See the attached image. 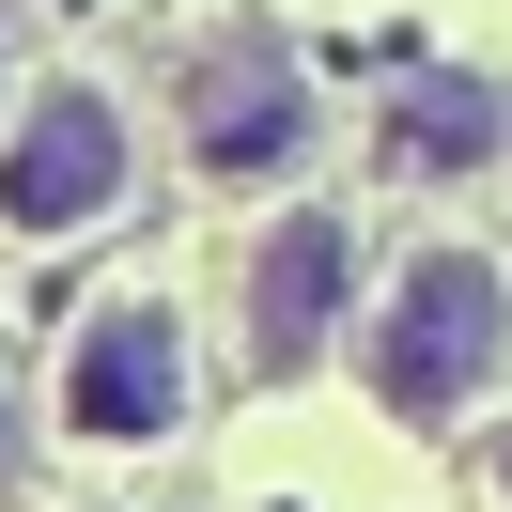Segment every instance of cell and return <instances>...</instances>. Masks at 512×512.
Returning <instances> with one entry per match:
<instances>
[{
	"label": "cell",
	"instance_id": "cell-1",
	"mask_svg": "<svg viewBox=\"0 0 512 512\" xmlns=\"http://www.w3.org/2000/svg\"><path fill=\"white\" fill-rule=\"evenodd\" d=\"M497 373H512V295H497V264H481V249H419L404 280H388V311H373L388 419H466Z\"/></svg>",
	"mask_w": 512,
	"mask_h": 512
},
{
	"label": "cell",
	"instance_id": "cell-2",
	"mask_svg": "<svg viewBox=\"0 0 512 512\" xmlns=\"http://www.w3.org/2000/svg\"><path fill=\"white\" fill-rule=\"evenodd\" d=\"M125 187H140L125 109H109L94 78H47V94L16 109V140H0V218H16V233H94Z\"/></svg>",
	"mask_w": 512,
	"mask_h": 512
},
{
	"label": "cell",
	"instance_id": "cell-3",
	"mask_svg": "<svg viewBox=\"0 0 512 512\" xmlns=\"http://www.w3.org/2000/svg\"><path fill=\"white\" fill-rule=\"evenodd\" d=\"M171 419H187V311H171V295H109V311L78 326V357H63V435L140 450V435H171Z\"/></svg>",
	"mask_w": 512,
	"mask_h": 512
},
{
	"label": "cell",
	"instance_id": "cell-4",
	"mask_svg": "<svg viewBox=\"0 0 512 512\" xmlns=\"http://www.w3.org/2000/svg\"><path fill=\"white\" fill-rule=\"evenodd\" d=\"M342 311H357V233L311 202V218H280L249 249V357H264V373H311Z\"/></svg>",
	"mask_w": 512,
	"mask_h": 512
},
{
	"label": "cell",
	"instance_id": "cell-5",
	"mask_svg": "<svg viewBox=\"0 0 512 512\" xmlns=\"http://www.w3.org/2000/svg\"><path fill=\"white\" fill-rule=\"evenodd\" d=\"M187 125H202V171H280L295 140H311V94H295V63L280 47H202L187 63Z\"/></svg>",
	"mask_w": 512,
	"mask_h": 512
},
{
	"label": "cell",
	"instance_id": "cell-6",
	"mask_svg": "<svg viewBox=\"0 0 512 512\" xmlns=\"http://www.w3.org/2000/svg\"><path fill=\"white\" fill-rule=\"evenodd\" d=\"M388 156L404 171H481L497 156V94H481V78H419L404 125H388Z\"/></svg>",
	"mask_w": 512,
	"mask_h": 512
},
{
	"label": "cell",
	"instance_id": "cell-7",
	"mask_svg": "<svg viewBox=\"0 0 512 512\" xmlns=\"http://www.w3.org/2000/svg\"><path fill=\"white\" fill-rule=\"evenodd\" d=\"M0 466H16V388H0Z\"/></svg>",
	"mask_w": 512,
	"mask_h": 512
}]
</instances>
